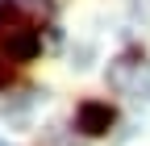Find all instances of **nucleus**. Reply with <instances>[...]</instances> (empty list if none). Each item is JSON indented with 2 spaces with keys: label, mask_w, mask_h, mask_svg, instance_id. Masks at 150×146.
I'll use <instances>...</instances> for the list:
<instances>
[{
  "label": "nucleus",
  "mask_w": 150,
  "mask_h": 146,
  "mask_svg": "<svg viewBox=\"0 0 150 146\" xmlns=\"http://www.w3.org/2000/svg\"><path fill=\"white\" fill-rule=\"evenodd\" d=\"M0 146H8V142H0Z\"/></svg>",
  "instance_id": "obj_6"
},
{
  "label": "nucleus",
  "mask_w": 150,
  "mask_h": 146,
  "mask_svg": "<svg viewBox=\"0 0 150 146\" xmlns=\"http://www.w3.org/2000/svg\"><path fill=\"white\" fill-rule=\"evenodd\" d=\"M38 29H8V38H4V54L17 63H29L33 54H38Z\"/></svg>",
  "instance_id": "obj_3"
},
{
  "label": "nucleus",
  "mask_w": 150,
  "mask_h": 146,
  "mask_svg": "<svg viewBox=\"0 0 150 146\" xmlns=\"http://www.w3.org/2000/svg\"><path fill=\"white\" fill-rule=\"evenodd\" d=\"M104 79L112 92H121L129 100H150V63L142 50H121L117 59H108Z\"/></svg>",
  "instance_id": "obj_1"
},
{
  "label": "nucleus",
  "mask_w": 150,
  "mask_h": 146,
  "mask_svg": "<svg viewBox=\"0 0 150 146\" xmlns=\"http://www.w3.org/2000/svg\"><path fill=\"white\" fill-rule=\"evenodd\" d=\"M112 121H117V113H112L104 100H83L75 108V130L88 134V138H104L112 130Z\"/></svg>",
  "instance_id": "obj_2"
},
{
  "label": "nucleus",
  "mask_w": 150,
  "mask_h": 146,
  "mask_svg": "<svg viewBox=\"0 0 150 146\" xmlns=\"http://www.w3.org/2000/svg\"><path fill=\"white\" fill-rule=\"evenodd\" d=\"M17 17H21L17 0H0V33H8V29L17 25Z\"/></svg>",
  "instance_id": "obj_4"
},
{
  "label": "nucleus",
  "mask_w": 150,
  "mask_h": 146,
  "mask_svg": "<svg viewBox=\"0 0 150 146\" xmlns=\"http://www.w3.org/2000/svg\"><path fill=\"white\" fill-rule=\"evenodd\" d=\"M8 88V63H4V54H0V92Z\"/></svg>",
  "instance_id": "obj_5"
}]
</instances>
